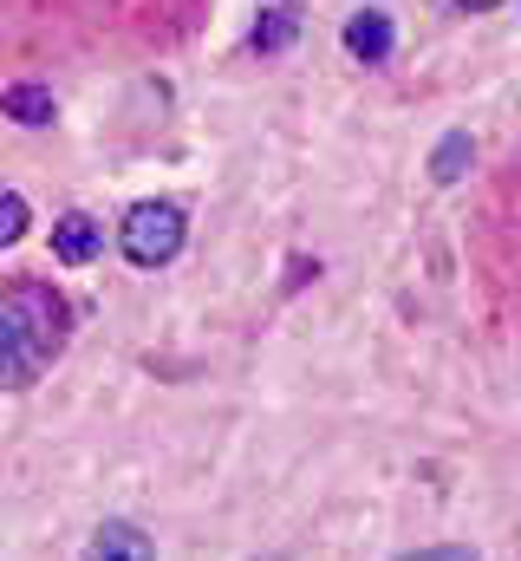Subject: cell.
<instances>
[{"mask_svg":"<svg viewBox=\"0 0 521 561\" xmlns=\"http://www.w3.org/2000/svg\"><path fill=\"white\" fill-rule=\"evenodd\" d=\"M0 112L7 118H20V125H53V85H7V99H0Z\"/></svg>","mask_w":521,"mask_h":561,"instance_id":"5","label":"cell"},{"mask_svg":"<svg viewBox=\"0 0 521 561\" xmlns=\"http://www.w3.org/2000/svg\"><path fill=\"white\" fill-rule=\"evenodd\" d=\"M456 7H496V0H456Z\"/></svg>","mask_w":521,"mask_h":561,"instance_id":"8","label":"cell"},{"mask_svg":"<svg viewBox=\"0 0 521 561\" xmlns=\"http://www.w3.org/2000/svg\"><path fill=\"white\" fill-rule=\"evenodd\" d=\"M99 222L92 216H59V229H53V255L66 262V268H85L92 255H99Z\"/></svg>","mask_w":521,"mask_h":561,"instance_id":"4","label":"cell"},{"mask_svg":"<svg viewBox=\"0 0 521 561\" xmlns=\"http://www.w3.org/2000/svg\"><path fill=\"white\" fill-rule=\"evenodd\" d=\"M125 255L137 268H163L176 249H183V209L176 203H137L125 216Z\"/></svg>","mask_w":521,"mask_h":561,"instance_id":"2","label":"cell"},{"mask_svg":"<svg viewBox=\"0 0 521 561\" xmlns=\"http://www.w3.org/2000/svg\"><path fill=\"white\" fill-rule=\"evenodd\" d=\"M346 53L366 59V66H379V59L391 53V13H379V7L352 13V20H346Z\"/></svg>","mask_w":521,"mask_h":561,"instance_id":"3","label":"cell"},{"mask_svg":"<svg viewBox=\"0 0 521 561\" xmlns=\"http://www.w3.org/2000/svg\"><path fill=\"white\" fill-rule=\"evenodd\" d=\"M20 236H26V203H20L13 190H0V249L20 242Z\"/></svg>","mask_w":521,"mask_h":561,"instance_id":"7","label":"cell"},{"mask_svg":"<svg viewBox=\"0 0 521 561\" xmlns=\"http://www.w3.org/2000/svg\"><path fill=\"white\" fill-rule=\"evenodd\" d=\"M59 333H66V313L46 287L20 280L0 294V386H26L39 379V366L59 353Z\"/></svg>","mask_w":521,"mask_h":561,"instance_id":"1","label":"cell"},{"mask_svg":"<svg viewBox=\"0 0 521 561\" xmlns=\"http://www.w3.org/2000/svg\"><path fill=\"white\" fill-rule=\"evenodd\" d=\"M255 46H260V53H280V46H293V13H260Z\"/></svg>","mask_w":521,"mask_h":561,"instance_id":"6","label":"cell"}]
</instances>
